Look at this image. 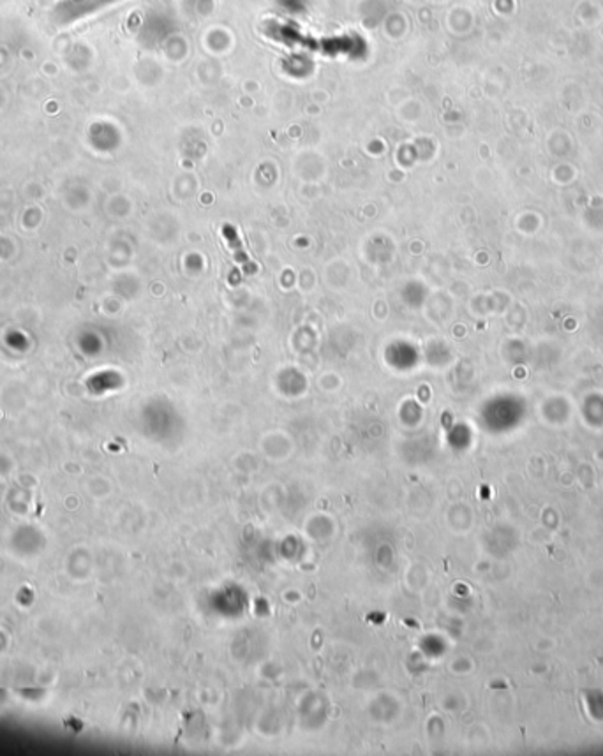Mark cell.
<instances>
[{"label":"cell","mask_w":603,"mask_h":756,"mask_svg":"<svg viewBox=\"0 0 603 756\" xmlns=\"http://www.w3.org/2000/svg\"><path fill=\"white\" fill-rule=\"evenodd\" d=\"M224 234H230V236H232V239H233V242H235V245H233V247H235L236 256H238L240 263H242V265H244V267H245V265L249 263V259H247V256L242 254V245H240L238 240H236L235 230H233V228H230V226H226V228H224Z\"/></svg>","instance_id":"obj_1"}]
</instances>
